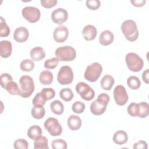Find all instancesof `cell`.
<instances>
[{"mask_svg":"<svg viewBox=\"0 0 149 149\" xmlns=\"http://www.w3.org/2000/svg\"><path fill=\"white\" fill-rule=\"evenodd\" d=\"M109 96L106 93L100 94L96 100L93 101L90 105V111L94 115H101L105 112L107 105L109 102Z\"/></svg>","mask_w":149,"mask_h":149,"instance_id":"1","label":"cell"},{"mask_svg":"<svg viewBox=\"0 0 149 149\" xmlns=\"http://www.w3.org/2000/svg\"><path fill=\"white\" fill-rule=\"evenodd\" d=\"M121 31L129 41H134L139 37V31L136 23L133 20H126L121 25Z\"/></svg>","mask_w":149,"mask_h":149,"instance_id":"2","label":"cell"},{"mask_svg":"<svg viewBox=\"0 0 149 149\" xmlns=\"http://www.w3.org/2000/svg\"><path fill=\"white\" fill-rule=\"evenodd\" d=\"M20 94L23 98H28L31 96L34 91V83L33 78L28 75H23L19 79Z\"/></svg>","mask_w":149,"mask_h":149,"instance_id":"3","label":"cell"},{"mask_svg":"<svg viewBox=\"0 0 149 149\" xmlns=\"http://www.w3.org/2000/svg\"><path fill=\"white\" fill-rule=\"evenodd\" d=\"M125 62L128 69L133 72L140 71L144 66L142 58L134 52H129L126 55Z\"/></svg>","mask_w":149,"mask_h":149,"instance_id":"4","label":"cell"},{"mask_svg":"<svg viewBox=\"0 0 149 149\" xmlns=\"http://www.w3.org/2000/svg\"><path fill=\"white\" fill-rule=\"evenodd\" d=\"M55 55L59 61L68 62L76 58V51L72 47L66 45L58 48L55 52Z\"/></svg>","mask_w":149,"mask_h":149,"instance_id":"5","label":"cell"},{"mask_svg":"<svg viewBox=\"0 0 149 149\" xmlns=\"http://www.w3.org/2000/svg\"><path fill=\"white\" fill-rule=\"evenodd\" d=\"M102 72V67L101 65L98 62H94L86 68L84 76L87 81L95 82L100 77Z\"/></svg>","mask_w":149,"mask_h":149,"instance_id":"6","label":"cell"},{"mask_svg":"<svg viewBox=\"0 0 149 149\" xmlns=\"http://www.w3.org/2000/svg\"><path fill=\"white\" fill-rule=\"evenodd\" d=\"M73 70L69 66H62L57 74V80L61 85H67L71 83L73 80Z\"/></svg>","mask_w":149,"mask_h":149,"instance_id":"7","label":"cell"},{"mask_svg":"<svg viewBox=\"0 0 149 149\" xmlns=\"http://www.w3.org/2000/svg\"><path fill=\"white\" fill-rule=\"evenodd\" d=\"M45 129L52 136H60L62 132V127L57 119L49 117L44 123Z\"/></svg>","mask_w":149,"mask_h":149,"instance_id":"8","label":"cell"},{"mask_svg":"<svg viewBox=\"0 0 149 149\" xmlns=\"http://www.w3.org/2000/svg\"><path fill=\"white\" fill-rule=\"evenodd\" d=\"M75 89L76 92L85 101H91L95 96L94 90L84 82L78 83L75 87Z\"/></svg>","mask_w":149,"mask_h":149,"instance_id":"9","label":"cell"},{"mask_svg":"<svg viewBox=\"0 0 149 149\" xmlns=\"http://www.w3.org/2000/svg\"><path fill=\"white\" fill-rule=\"evenodd\" d=\"M22 16L29 22L34 23L38 22L41 16V12L36 7L26 6L22 10Z\"/></svg>","mask_w":149,"mask_h":149,"instance_id":"10","label":"cell"},{"mask_svg":"<svg viewBox=\"0 0 149 149\" xmlns=\"http://www.w3.org/2000/svg\"><path fill=\"white\" fill-rule=\"evenodd\" d=\"M113 98L116 104L123 106L126 104L128 101L129 96L126 88L122 85L116 86L113 90Z\"/></svg>","mask_w":149,"mask_h":149,"instance_id":"11","label":"cell"},{"mask_svg":"<svg viewBox=\"0 0 149 149\" xmlns=\"http://www.w3.org/2000/svg\"><path fill=\"white\" fill-rule=\"evenodd\" d=\"M52 20L56 24H62L68 18V12L63 8H57L52 11L51 15Z\"/></svg>","mask_w":149,"mask_h":149,"instance_id":"12","label":"cell"},{"mask_svg":"<svg viewBox=\"0 0 149 149\" xmlns=\"http://www.w3.org/2000/svg\"><path fill=\"white\" fill-rule=\"evenodd\" d=\"M69 36V30L66 26H59L55 28L53 33L54 40L58 43L65 42Z\"/></svg>","mask_w":149,"mask_h":149,"instance_id":"13","label":"cell"},{"mask_svg":"<svg viewBox=\"0 0 149 149\" xmlns=\"http://www.w3.org/2000/svg\"><path fill=\"white\" fill-rule=\"evenodd\" d=\"M29 36L28 30L23 26L17 27L13 33V39L19 43H22L27 41Z\"/></svg>","mask_w":149,"mask_h":149,"instance_id":"14","label":"cell"},{"mask_svg":"<svg viewBox=\"0 0 149 149\" xmlns=\"http://www.w3.org/2000/svg\"><path fill=\"white\" fill-rule=\"evenodd\" d=\"M97 30L96 27L91 24H88L84 26L82 31V35L86 41H91L94 40L97 36Z\"/></svg>","mask_w":149,"mask_h":149,"instance_id":"15","label":"cell"},{"mask_svg":"<svg viewBox=\"0 0 149 149\" xmlns=\"http://www.w3.org/2000/svg\"><path fill=\"white\" fill-rule=\"evenodd\" d=\"M12 43L8 40H2L0 42V55L2 58H7L12 54Z\"/></svg>","mask_w":149,"mask_h":149,"instance_id":"16","label":"cell"},{"mask_svg":"<svg viewBox=\"0 0 149 149\" xmlns=\"http://www.w3.org/2000/svg\"><path fill=\"white\" fill-rule=\"evenodd\" d=\"M113 34L110 30H106L103 31L100 36L99 42L104 46H107L111 44L113 41Z\"/></svg>","mask_w":149,"mask_h":149,"instance_id":"17","label":"cell"},{"mask_svg":"<svg viewBox=\"0 0 149 149\" xmlns=\"http://www.w3.org/2000/svg\"><path fill=\"white\" fill-rule=\"evenodd\" d=\"M81 119L77 115H72L68 119V126L71 130H79L81 126Z\"/></svg>","mask_w":149,"mask_h":149,"instance_id":"18","label":"cell"},{"mask_svg":"<svg viewBox=\"0 0 149 149\" xmlns=\"http://www.w3.org/2000/svg\"><path fill=\"white\" fill-rule=\"evenodd\" d=\"M30 55L33 61H40L45 58V52L42 47H36L31 49Z\"/></svg>","mask_w":149,"mask_h":149,"instance_id":"19","label":"cell"},{"mask_svg":"<svg viewBox=\"0 0 149 149\" xmlns=\"http://www.w3.org/2000/svg\"><path fill=\"white\" fill-rule=\"evenodd\" d=\"M113 141L118 145H123L125 144L128 140V136L124 130L116 131L112 137Z\"/></svg>","mask_w":149,"mask_h":149,"instance_id":"20","label":"cell"},{"mask_svg":"<svg viewBox=\"0 0 149 149\" xmlns=\"http://www.w3.org/2000/svg\"><path fill=\"white\" fill-rule=\"evenodd\" d=\"M54 76L52 73L47 70L42 71L39 75L40 82L43 85H49L53 81Z\"/></svg>","mask_w":149,"mask_h":149,"instance_id":"21","label":"cell"},{"mask_svg":"<svg viewBox=\"0 0 149 149\" xmlns=\"http://www.w3.org/2000/svg\"><path fill=\"white\" fill-rule=\"evenodd\" d=\"M114 82V79L111 75L106 74L101 80V87L102 89L105 90H110L113 86Z\"/></svg>","mask_w":149,"mask_h":149,"instance_id":"22","label":"cell"},{"mask_svg":"<svg viewBox=\"0 0 149 149\" xmlns=\"http://www.w3.org/2000/svg\"><path fill=\"white\" fill-rule=\"evenodd\" d=\"M48 139L43 136H40L34 140V149H48Z\"/></svg>","mask_w":149,"mask_h":149,"instance_id":"23","label":"cell"},{"mask_svg":"<svg viewBox=\"0 0 149 149\" xmlns=\"http://www.w3.org/2000/svg\"><path fill=\"white\" fill-rule=\"evenodd\" d=\"M41 128L38 125H33L30 126L27 132V136L32 140H35L36 138L42 135Z\"/></svg>","mask_w":149,"mask_h":149,"instance_id":"24","label":"cell"},{"mask_svg":"<svg viewBox=\"0 0 149 149\" xmlns=\"http://www.w3.org/2000/svg\"><path fill=\"white\" fill-rule=\"evenodd\" d=\"M51 111L56 115H60L63 113L64 106L59 100H54L50 104Z\"/></svg>","mask_w":149,"mask_h":149,"instance_id":"25","label":"cell"},{"mask_svg":"<svg viewBox=\"0 0 149 149\" xmlns=\"http://www.w3.org/2000/svg\"><path fill=\"white\" fill-rule=\"evenodd\" d=\"M31 114L33 118H34V119H41L44 116L45 114V110L43 106H34L31 109Z\"/></svg>","mask_w":149,"mask_h":149,"instance_id":"26","label":"cell"},{"mask_svg":"<svg viewBox=\"0 0 149 149\" xmlns=\"http://www.w3.org/2000/svg\"><path fill=\"white\" fill-rule=\"evenodd\" d=\"M11 95H19L20 94V88L16 82L13 80L9 81L3 88Z\"/></svg>","mask_w":149,"mask_h":149,"instance_id":"27","label":"cell"},{"mask_svg":"<svg viewBox=\"0 0 149 149\" xmlns=\"http://www.w3.org/2000/svg\"><path fill=\"white\" fill-rule=\"evenodd\" d=\"M139 104L138 117L144 118L149 114V105L146 102H141Z\"/></svg>","mask_w":149,"mask_h":149,"instance_id":"28","label":"cell"},{"mask_svg":"<svg viewBox=\"0 0 149 149\" xmlns=\"http://www.w3.org/2000/svg\"><path fill=\"white\" fill-rule=\"evenodd\" d=\"M128 87L132 90H137L141 86V82L139 79L135 76H130L127 79Z\"/></svg>","mask_w":149,"mask_h":149,"instance_id":"29","label":"cell"},{"mask_svg":"<svg viewBox=\"0 0 149 149\" xmlns=\"http://www.w3.org/2000/svg\"><path fill=\"white\" fill-rule=\"evenodd\" d=\"M60 97L65 101H70L73 98V93L72 90L69 88H64L59 91Z\"/></svg>","mask_w":149,"mask_h":149,"instance_id":"30","label":"cell"},{"mask_svg":"<svg viewBox=\"0 0 149 149\" xmlns=\"http://www.w3.org/2000/svg\"><path fill=\"white\" fill-rule=\"evenodd\" d=\"M35 64L33 60L26 59L22 61L20 63V68L24 72H30L34 68Z\"/></svg>","mask_w":149,"mask_h":149,"instance_id":"31","label":"cell"},{"mask_svg":"<svg viewBox=\"0 0 149 149\" xmlns=\"http://www.w3.org/2000/svg\"><path fill=\"white\" fill-rule=\"evenodd\" d=\"M0 36L1 37H8L10 34L9 27L2 16L0 17Z\"/></svg>","mask_w":149,"mask_h":149,"instance_id":"32","label":"cell"},{"mask_svg":"<svg viewBox=\"0 0 149 149\" xmlns=\"http://www.w3.org/2000/svg\"><path fill=\"white\" fill-rule=\"evenodd\" d=\"M51 146L53 149H66L68 144L64 140L58 139L52 141Z\"/></svg>","mask_w":149,"mask_h":149,"instance_id":"33","label":"cell"},{"mask_svg":"<svg viewBox=\"0 0 149 149\" xmlns=\"http://www.w3.org/2000/svg\"><path fill=\"white\" fill-rule=\"evenodd\" d=\"M41 93L46 101L52 99L55 95V91L52 88H44L41 90Z\"/></svg>","mask_w":149,"mask_h":149,"instance_id":"34","label":"cell"},{"mask_svg":"<svg viewBox=\"0 0 149 149\" xmlns=\"http://www.w3.org/2000/svg\"><path fill=\"white\" fill-rule=\"evenodd\" d=\"M127 111L128 114L132 117H138L139 115V104L138 103L132 102L127 107Z\"/></svg>","mask_w":149,"mask_h":149,"instance_id":"35","label":"cell"},{"mask_svg":"<svg viewBox=\"0 0 149 149\" xmlns=\"http://www.w3.org/2000/svg\"><path fill=\"white\" fill-rule=\"evenodd\" d=\"M85 107L86 105L83 102L79 101H77L73 104L72 106V109L73 112L77 114H80L84 112Z\"/></svg>","mask_w":149,"mask_h":149,"instance_id":"36","label":"cell"},{"mask_svg":"<svg viewBox=\"0 0 149 149\" xmlns=\"http://www.w3.org/2000/svg\"><path fill=\"white\" fill-rule=\"evenodd\" d=\"M59 60L57 58H52L46 60L44 62V68L48 69H54L58 65Z\"/></svg>","mask_w":149,"mask_h":149,"instance_id":"37","label":"cell"},{"mask_svg":"<svg viewBox=\"0 0 149 149\" xmlns=\"http://www.w3.org/2000/svg\"><path fill=\"white\" fill-rule=\"evenodd\" d=\"M13 147L16 149H27L29 143L27 141L24 139H19L14 142Z\"/></svg>","mask_w":149,"mask_h":149,"instance_id":"38","label":"cell"},{"mask_svg":"<svg viewBox=\"0 0 149 149\" xmlns=\"http://www.w3.org/2000/svg\"><path fill=\"white\" fill-rule=\"evenodd\" d=\"M46 100L44 99V98L42 97L41 95V92L38 93L34 97L32 103L34 106L36 105H41V106H44L45 104Z\"/></svg>","mask_w":149,"mask_h":149,"instance_id":"39","label":"cell"},{"mask_svg":"<svg viewBox=\"0 0 149 149\" xmlns=\"http://www.w3.org/2000/svg\"><path fill=\"white\" fill-rule=\"evenodd\" d=\"M87 7L93 10L98 9L101 5V2L99 0H87L86 2Z\"/></svg>","mask_w":149,"mask_h":149,"instance_id":"40","label":"cell"},{"mask_svg":"<svg viewBox=\"0 0 149 149\" xmlns=\"http://www.w3.org/2000/svg\"><path fill=\"white\" fill-rule=\"evenodd\" d=\"M12 80H13L12 77L9 73H3L0 76V84L2 88H4L6 84Z\"/></svg>","mask_w":149,"mask_h":149,"instance_id":"41","label":"cell"},{"mask_svg":"<svg viewBox=\"0 0 149 149\" xmlns=\"http://www.w3.org/2000/svg\"><path fill=\"white\" fill-rule=\"evenodd\" d=\"M40 3L41 5L47 9L51 8L55 6L57 3L56 0H41L40 1Z\"/></svg>","mask_w":149,"mask_h":149,"instance_id":"42","label":"cell"},{"mask_svg":"<svg viewBox=\"0 0 149 149\" xmlns=\"http://www.w3.org/2000/svg\"><path fill=\"white\" fill-rule=\"evenodd\" d=\"M148 148L147 144L145 141L143 140H140L133 144V148H143V149H147Z\"/></svg>","mask_w":149,"mask_h":149,"instance_id":"43","label":"cell"},{"mask_svg":"<svg viewBox=\"0 0 149 149\" xmlns=\"http://www.w3.org/2000/svg\"><path fill=\"white\" fill-rule=\"evenodd\" d=\"M146 0H132L130 2L132 4L136 7H141L146 3Z\"/></svg>","mask_w":149,"mask_h":149,"instance_id":"44","label":"cell"},{"mask_svg":"<svg viewBox=\"0 0 149 149\" xmlns=\"http://www.w3.org/2000/svg\"><path fill=\"white\" fill-rule=\"evenodd\" d=\"M142 79L146 84L149 83V69H146L142 74Z\"/></svg>","mask_w":149,"mask_h":149,"instance_id":"45","label":"cell"}]
</instances>
